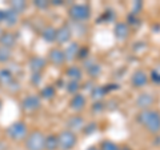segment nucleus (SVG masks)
I'll return each mask as SVG.
<instances>
[{"label":"nucleus","mask_w":160,"mask_h":150,"mask_svg":"<svg viewBox=\"0 0 160 150\" xmlns=\"http://www.w3.org/2000/svg\"><path fill=\"white\" fill-rule=\"evenodd\" d=\"M28 133H29V127L24 121L12 122L7 127V137L13 142H24Z\"/></svg>","instance_id":"nucleus-3"},{"label":"nucleus","mask_w":160,"mask_h":150,"mask_svg":"<svg viewBox=\"0 0 160 150\" xmlns=\"http://www.w3.org/2000/svg\"><path fill=\"white\" fill-rule=\"evenodd\" d=\"M91 56V51H89V48L87 46H82L79 50V54H78V61H82L84 62L86 59H88Z\"/></svg>","instance_id":"nucleus-30"},{"label":"nucleus","mask_w":160,"mask_h":150,"mask_svg":"<svg viewBox=\"0 0 160 150\" xmlns=\"http://www.w3.org/2000/svg\"><path fill=\"white\" fill-rule=\"evenodd\" d=\"M149 82V75L147 74V71H144L143 68H138L135 70L131 75V79H129V83L131 86L136 90H140L143 87H146Z\"/></svg>","instance_id":"nucleus-7"},{"label":"nucleus","mask_w":160,"mask_h":150,"mask_svg":"<svg viewBox=\"0 0 160 150\" xmlns=\"http://www.w3.org/2000/svg\"><path fill=\"white\" fill-rule=\"evenodd\" d=\"M33 6L36 7L38 9H47L48 7H51V6H49V2H48V0H35V2H33Z\"/></svg>","instance_id":"nucleus-33"},{"label":"nucleus","mask_w":160,"mask_h":150,"mask_svg":"<svg viewBox=\"0 0 160 150\" xmlns=\"http://www.w3.org/2000/svg\"><path fill=\"white\" fill-rule=\"evenodd\" d=\"M80 44L78 42H69L66 48L64 50V55H66V61L67 62H73V61H78V54H79V50H80Z\"/></svg>","instance_id":"nucleus-19"},{"label":"nucleus","mask_w":160,"mask_h":150,"mask_svg":"<svg viewBox=\"0 0 160 150\" xmlns=\"http://www.w3.org/2000/svg\"><path fill=\"white\" fill-rule=\"evenodd\" d=\"M64 2H62V0H51L49 2V6H53V7H60V6H63Z\"/></svg>","instance_id":"nucleus-38"},{"label":"nucleus","mask_w":160,"mask_h":150,"mask_svg":"<svg viewBox=\"0 0 160 150\" xmlns=\"http://www.w3.org/2000/svg\"><path fill=\"white\" fill-rule=\"evenodd\" d=\"M135 103H136V106L140 109V110H146V109H152L153 103H155V95H152L151 93H140L136 101H135Z\"/></svg>","instance_id":"nucleus-16"},{"label":"nucleus","mask_w":160,"mask_h":150,"mask_svg":"<svg viewBox=\"0 0 160 150\" xmlns=\"http://www.w3.org/2000/svg\"><path fill=\"white\" fill-rule=\"evenodd\" d=\"M18 43V35L13 31H3L0 34V46L4 48H8L12 51V48Z\"/></svg>","instance_id":"nucleus-15"},{"label":"nucleus","mask_w":160,"mask_h":150,"mask_svg":"<svg viewBox=\"0 0 160 150\" xmlns=\"http://www.w3.org/2000/svg\"><path fill=\"white\" fill-rule=\"evenodd\" d=\"M113 35L118 40H127L131 35V27L126 22H116L113 27Z\"/></svg>","instance_id":"nucleus-14"},{"label":"nucleus","mask_w":160,"mask_h":150,"mask_svg":"<svg viewBox=\"0 0 160 150\" xmlns=\"http://www.w3.org/2000/svg\"><path fill=\"white\" fill-rule=\"evenodd\" d=\"M47 62L51 63L55 67H62L67 63L66 61V55H64V50L62 47H52L48 51V56H47Z\"/></svg>","instance_id":"nucleus-8"},{"label":"nucleus","mask_w":160,"mask_h":150,"mask_svg":"<svg viewBox=\"0 0 160 150\" xmlns=\"http://www.w3.org/2000/svg\"><path fill=\"white\" fill-rule=\"evenodd\" d=\"M44 150H59L58 134H55V133L47 134L46 141H44Z\"/></svg>","instance_id":"nucleus-23"},{"label":"nucleus","mask_w":160,"mask_h":150,"mask_svg":"<svg viewBox=\"0 0 160 150\" xmlns=\"http://www.w3.org/2000/svg\"><path fill=\"white\" fill-rule=\"evenodd\" d=\"M99 150H120V146L116 143L111 141V139H103L102 142L98 145Z\"/></svg>","instance_id":"nucleus-26"},{"label":"nucleus","mask_w":160,"mask_h":150,"mask_svg":"<svg viewBox=\"0 0 160 150\" xmlns=\"http://www.w3.org/2000/svg\"><path fill=\"white\" fill-rule=\"evenodd\" d=\"M98 130V123L96 122H91V123H86L83 127V134L84 136H89V134H93Z\"/></svg>","instance_id":"nucleus-31"},{"label":"nucleus","mask_w":160,"mask_h":150,"mask_svg":"<svg viewBox=\"0 0 160 150\" xmlns=\"http://www.w3.org/2000/svg\"><path fill=\"white\" fill-rule=\"evenodd\" d=\"M80 90H82V83H80V82L68 81L66 83V91L68 94H71V95H75V94L80 93Z\"/></svg>","instance_id":"nucleus-27"},{"label":"nucleus","mask_w":160,"mask_h":150,"mask_svg":"<svg viewBox=\"0 0 160 150\" xmlns=\"http://www.w3.org/2000/svg\"><path fill=\"white\" fill-rule=\"evenodd\" d=\"M107 90L106 87L103 86H95L91 91H89V95H91V99L93 102H99V101H103V98L107 95Z\"/></svg>","instance_id":"nucleus-24"},{"label":"nucleus","mask_w":160,"mask_h":150,"mask_svg":"<svg viewBox=\"0 0 160 150\" xmlns=\"http://www.w3.org/2000/svg\"><path fill=\"white\" fill-rule=\"evenodd\" d=\"M126 23L128 24L129 27H132V26H139V24H140V20H139V18H138V16H135V15H131V13H129V15H128V18H127V20H126Z\"/></svg>","instance_id":"nucleus-34"},{"label":"nucleus","mask_w":160,"mask_h":150,"mask_svg":"<svg viewBox=\"0 0 160 150\" xmlns=\"http://www.w3.org/2000/svg\"><path fill=\"white\" fill-rule=\"evenodd\" d=\"M68 107L71 109L75 114H80L87 107L86 95L82 93H78V94H75V95H72L71 99H69V102H68Z\"/></svg>","instance_id":"nucleus-11"},{"label":"nucleus","mask_w":160,"mask_h":150,"mask_svg":"<svg viewBox=\"0 0 160 150\" xmlns=\"http://www.w3.org/2000/svg\"><path fill=\"white\" fill-rule=\"evenodd\" d=\"M83 71L86 72L87 75L91 79H96L100 77V74H102L103 68H102V64L98 63L96 61H93V59H91V56H89L88 59H86V61L83 62Z\"/></svg>","instance_id":"nucleus-9"},{"label":"nucleus","mask_w":160,"mask_h":150,"mask_svg":"<svg viewBox=\"0 0 160 150\" xmlns=\"http://www.w3.org/2000/svg\"><path fill=\"white\" fill-rule=\"evenodd\" d=\"M39 97L43 99H46V101H52V99L56 97V87L53 86V84H47L46 87H43L40 90L39 93Z\"/></svg>","instance_id":"nucleus-22"},{"label":"nucleus","mask_w":160,"mask_h":150,"mask_svg":"<svg viewBox=\"0 0 160 150\" xmlns=\"http://www.w3.org/2000/svg\"><path fill=\"white\" fill-rule=\"evenodd\" d=\"M20 109L24 114H28V115L36 114L42 109V98L39 97V94H28L20 102Z\"/></svg>","instance_id":"nucleus-5"},{"label":"nucleus","mask_w":160,"mask_h":150,"mask_svg":"<svg viewBox=\"0 0 160 150\" xmlns=\"http://www.w3.org/2000/svg\"><path fill=\"white\" fill-rule=\"evenodd\" d=\"M12 56V51L0 46V63H7Z\"/></svg>","instance_id":"nucleus-29"},{"label":"nucleus","mask_w":160,"mask_h":150,"mask_svg":"<svg viewBox=\"0 0 160 150\" xmlns=\"http://www.w3.org/2000/svg\"><path fill=\"white\" fill-rule=\"evenodd\" d=\"M56 27H53V26H46L43 28V31H42V38L46 40L47 43H55L56 42Z\"/></svg>","instance_id":"nucleus-21"},{"label":"nucleus","mask_w":160,"mask_h":150,"mask_svg":"<svg viewBox=\"0 0 160 150\" xmlns=\"http://www.w3.org/2000/svg\"><path fill=\"white\" fill-rule=\"evenodd\" d=\"M142 9H143V2H140V0H138V2H133L131 15H135V16H138V15L142 12Z\"/></svg>","instance_id":"nucleus-32"},{"label":"nucleus","mask_w":160,"mask_h":150,"mask_svg":"<svg viewBox=\"0 0 160 150\" xmlns=\"http://www.w3.org/2000/svg\"><path fill=\"white\" fill-rule=\"evenodd\" d=\"M86 150H99V147H98V146H95V145H92V146H88Z\"/></svg>","instance_id":"nucleus-39"},{"label":"nucleus","mask_w":160,"mask_h":150,"mask_svg":"<svg viewBox=\"0 0 160 150\" xmlns=\"http://www.w3.org/2000/svg\"><path fill=\"white\" fill-rule=\"evenodd\" d=\"M104 109H106V104H104L103 101L93 102V104H92V111H93V113H102Z\"/></svg>","instance_id":"nucleus-35"},{"label":"nucleus","mask_w":160,"mask_h":150,"mask_svg":"<svg viewBox=\"0 0 160 150\" xmlns=\"http://www.w3.org/2000/svg\"><path fill=\"white\" fill-rule=\"evenodd\" d=\"M15 81H16V79H15L13 74L11 72V70H8V68H0V86L7 90Z\"/></svg>","instance_id":"nucleus-20"},{"label":"nucleus","mask_w":160,"mask_h":150,"mask_svg":"<svg viewBox=\"0 0 160 150\" xmlns=\"http://www.w3.org/2000/svg\"><path fill=\"white\" fill-rule=\"evenodd\" d=\"M27 7H28V4H27V2H24V0H13V2L9 3V9H12V11L16 12L18 15L23 13L27 9Z\"/></svg>","instance_id":"nucleus-25"},{"label":"nucleus","mask_w":160,"mask_h":150,"mask_svg":"<svg viewBox=\"0 0 160 150\" xmlns=\"http://www.w3.org/2000/svg\"><path fill=\"white\" fill-rule=\"evenodd\" d=\"M59 150H73L78 145V134L64 129L58 134Z\"/></svg>","instance_id":"nucleus-6"},{"label":"nucleus","mask_w":160,"mask_h":150,"mask_svg":"<svg viewBox=\"0 0 160 150\" xmlns=\"http://www.w3.org/2000/svg\"><path fill=\"white\" fill-rule=\"evenodd\" d=\"M44 141L46 134L42 130L35 129L28 133L27 138L24 139V149L26 150H44Z\"/></svg>","instance_id":"nucleus-4"},{"label":"nucleus","mask_w":160,"mask_h":150,"mask_svg":"<svg viewBox=\"0 0 160 150\" xmlns=\"http://www.w3.org/2000/svg\"><path fill=\"white\" fill-rule=\"evenodd\" d=\"M72 39V28L69 24L64 23L62 24L58 29H56V44H59L60 46H63V44H68L69 42H71Z\"/></svg>","instance_id":"nucleus-10"},{"label":"nucleus","mask_w":160,"mask_h":150,"mask_svg":"<svg viewBox=\"0 0 160 150\" xmlns=\"http://www.w3.org/2000/svg\"><path fill=\"white\" fill-rule=\"evenodd\" d=\"M2 106H3V102H2V99H0V110H2Z\"/></svg>","instance_id":"nucleus-40"},{"label":"nucleus","mask_w":160,"mask_h":150,"mask_svg":"<svg viewBox=\"0 0 160 150\" xmlns=\"http://www.w3.org/2000/svg\"><path fill=\"white\" fill-rule=\"evenodd\" d=\"M64 75L67 77L68 81H73V82H80L82 83L83 77H84V71L82 66H76V64H72V66H68L64 70Z\"/></svg>","instance_id":"nucleus-18"},{"label":"nucleus","mask_w":160,"mask_h":150,"mask_svg":"<svg viewBox=\"0 0 160 150\" xmlns=\"http://www.w3.org/2000/svg\"><path fill=\"white\" fill-rule=\"evenodd\" d=\"M19 16L16 12H13L12 9H0V24H4L6 27L12 28L19 23Z\"/></svg>","instance_id":"nucleus-12"},{"label":"nucleus","mask_w":160,"mask_h":150,"mask_svg":"<svg viewBox=\"0 0 160 150\" xmlns=\"http://www.w3.org/2000/svg\"><path fill=\"white\" fill-rule=\"evenodd\" d=\"M47 59L46 58H43V56H38V55H35V56H31L29 58V61H28V67L29 70H31V72H42L46 70L47 67Z\"/></svg>","instance_id":"nucleus-17"},{"label":"nucleus","mask_w":160,"mask_h":150,"mask_svg":"<svg viewBox=\"0 0 160 150\" xmlns=\"http://www.w3.org/2000/svg\"><path fill=\"white\" fill-rule=\"evenodd\" d=\"M92 9L91 6L87 3H80V4H72L68 8V18L75 23H84L91 18Z\"/></svg>","instance_id":"nucleus-2"},{"label":"nucleus","mask_w":160,"mask_h":150,"mask_svg":"<svg viewBox=\"0 0 160 150\" xmlns=\"http://www.w3.org/2000/svg\"><path fill=\"white\" fill-rule=\"evenodd\" d=\"M115 18H116V13H115L113 9H106V11L103 12V15L100 16V20L103 23H112L115 20Z\"/></svg>","instance_id":"nucleus-28"},{"label":"nucleus","mask_w":160,"mask_h":150,"mask_svg":"<svg viewBox=\"0 0 160 150\" xmlns=\"http://www.w3.org/2000/svg\"><path fill=\"white\" fill-rule=\"evenodd\" d=\"M84 125H86V119H84V117L80 115V114H73V115L67 118L66 129L71 130V131H73V133H78V131H82Z\"/></svg>","instance_id":"nucleus-13"},{"label":"nucleus","mask_w":160,"mask_h":150,"mask_svg":"<svg viewBox=\"0 0 160 150\" xmlns=\"http://www.w3.org/2000/svg\"><path fill=\"white\" fill-rule=\"evenodd\" d=\"M149 79L155 83H160V72L158 71V70H153V71L151 72V75H149Z\"/></svg>","instance_id":"nucleus-37"},{"label":"nucleus","mask_w":160,"mask_h":150,"mask_svg":"<svg viewBox=\"0 0 160 150\" xmlns=\"http://www.w3.org/2000/svg\"><path fill=\"white\" fill-rule=\"evenodd\" d=\"M136 122L148 134L158 136L160 134V111L158 109L139 110L136 114Z\"/></svg>","instance_id":"nucleus-1"},{"label":"nucleus","mask_w":160,"mask_h":150,"mask_svg":"<svg viewBox=\"0 0 160 150\" xmlns=\"http://www.w3.org/2000/svg\"><path fill=\"white\" fill-rule=\"evenodd\" d=\"M42 72H33L32 77H31V83L35 84V86H38V84H40V82H42Z\"/></svg>","instance_id":"nucleus-36"}]
</instances>
